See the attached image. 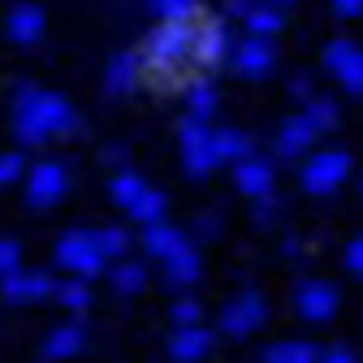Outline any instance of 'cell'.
<instances>
[{
  "label": "cell",
  "instance_id": "6da1fadb",
  "mask_svg": "<svg viewBox=\"0 0 363 363\" xmlns=\"http://www.w3.org/2000/svg\"><path fill=\"white\" fill-rule=\"evenodd\" d=\"M82 130L78 108L61 96V91H43L35 82H22L13 96V139L22 147H43L48 139H65V134Z\"/></svg>",
  "mask_w": 363,
  "mask_h": 363
},
{
  "label": "cell",
  "instance_id": "7a4b0ae2",
  "mask_svg": "<svg viewBox=\"0 0 363 363\" xmlns=\"http://www.w3.org/2000/svg\"><path fill=\"white\" fill-rule=\"evenodd\" d=\"M191 43H195V26L191 22H160L147 30L143 39V78L160 82V86H177V74L191 61Z\"/></svg>",
  "mask_w": 363,
  "mask_h": 363
},
{
  "label": "cell",
  "instance_id": "3957f363",
  "mask_svg": "<svg viewBox=\"0 0 363 363\" xmlns=\"http://www.w3.org/2000/svg\"><path fill=\"white\" fill-rule=\"evenodd\" d=\"M350 169H354V156H350L346 147H320V152H307L303 173H298L303 195H311V199H329V195H337L346 182H350Z\"/></svg>",
  "mask_w": 363,
  "mask_h": 363
},
{
  "label": "cell",
  "instance_id": "277c9868",
  "mask_svg": "<svg viewBox=\"0 0 363 363\" xmlns=\"http://www.w3.org/2000/svg\"><path fill=\"white\" fill-rule=\"evenodd\" d=\"M52 259H57L61 272H74V277H86V281L108 268V255L100 251L96 230H65L52 247Z\"/></svg>",
  "mask_w": 363,
  "mask_h": 363
},
{
  "label": "cell",
  "instance_id": "5b68a950",
  "mask_svg": "<svg viewBox=\"0 0 363 363\" xmlns=\"http://www.w3.org/2000/svg\"><path fill=\"white\" fill-rule=\"evenodd\" d=\"M264 320H268V298L247 286L234 298H225V307L216 311V333L230 342H247L255 329H264Z\"/></svg>",
  "mask_w": 363,
  "mask_h": 363
},
{
  "label": "cell",
  "instance_id": "8992f818",
  "mask_svg": "<svg viewBox=\"0 0 363 363\" xmlns=\"http://www.w3.org/2000/svg\"><path fill=\"white\" fill-rule=\"evenodd\" d=\"M177 160L191 177H208L216 169V152H212V125L203 117H186L177 121Z\"/></svg>",
  "mask_w": 363,
  "mask_h": 363
},
{
  "label": "cell",
  "instance_id": "52a82bcc",
  "mask_svg": "<svg viewBox=\"0 0 363 363\" xmlns=\"http://www.w3.org/2000/svg\"><path fill=\"white\" fill-rule=\"evenodd\" d=\"M22 191L30 208H57L69 195V169L61 160H35L22 177Z\"/></svg>",
  "mask_w": 363,
  "mask_h": 363
},
{
  "label": "cell",
  "instance_id": "ba28073f",
  "mask_svg": "<svg viewBox=\"0 0 363 363\" xmlns=\"http://www.w3.org/2000/svg\"><path fill=\"white\" fill-rule=\"evenodd\" d=\"M342 307V294L333 281H320V277H307L294 286V311L303 325H329Z\"/></svg>",
  "mask_w": 363,
  "mask_h": 363
},
{
  "label": "cell",
  "instance_id": "9c48e42d",
  "mask_svg": "<svg viewBox=\"0 0 363 363\" xmlns=\"http://www.w3.org/2000/svg\"><path fill=\"white\" fill-rule=\"evenodd\" d=\"M57 277L43 268H13L9 277H0V298L13 307H35V303H52Z\"/></svg>",
  "mask_w": 363,
  "mask_h": 363
},
{
  "label": "cell",
  "instance_id": "30bf717a",
  "mask_svg": "<svg viewBox=\"0 0 363 363\" xmlns=\"http://www.w3.org/2000/svg\"><path fill=\"white\" fill-rule=\"evenodd\" d=\"M325 69L342 82L346 96H359L363 100V48L350 39H329V48H325Z\"/></svg>",
  "mask_w": 363,
  "mask_h": 363
},
{
  "label": "cell",
  "instance_id": "8fae6325",
  "mask_svg": "<svg viewBox=\"0 0 363 363\" xmlns=\"http://www.w3.org/2000/svg\"><path fill=\"white\" fill-rule=\"evenodd\" d=\"M230 65H234L238 78L259 82V78L272 74V65H277V48H272L268 35H247L242 43H234V48H230Z\"/></svg>",
  "mask_w": 363,
  "mask_h": 363
},
{
  "label": "cell",
  "instance_id": "7c38bea8",
  "mask_svg": "<svg viewBox=\"0 0 363 363\" xmlns=\"http://www.w3.org/2000/svg\"><path fill=\"white\" fill-rule=\"evenodd\" d=\"M230 30H225V22L220 18H208V22H199L195 26V43H191V61L199 65V69H220L225 61H230Z\"/></svg>",
  "mask_w": 363,
  "mask_h": 363
},
{
  "label": "cell",
  "instance_id": "4fadbf2b",
  "mask_svg": "<svg viewBox=\"0 0 363 363\" xmlns=\"http://www.w3.org/2000/svg\"><path fill=\"white\" fill-rule=\"evenodd\" d=\"M160 277H164V286L169 290H191L199 277H203V255H199V247L186 238V242H182L177 251H169L164 259H160Z\"/></svg>",
  "mask_w": 363,
  "mask_h": 363
},
{
  "label": "cell",
  "instance_id": "5bb4252c",
  "mask_svg": "<svg viewBox=\"0 0 363 363\" xmlns=\"http://www.w3.org/2000/svg\"><path fill=\"white\" fill-rule=\"evenodd\" d=\"M234 191L247 195V199H264L277 191V173H272V160H264L259 152L234 160Z\"/></svg>",
  "mask_w": 363,
  "mask_h": 363
},
{
  "label": "cell",
  "instance_id": "9a60e30c",
  "mask_svg": "<svg viewBox=\"0 0 363 363\" xmlns=\"http://www.w3.org/2000/svg\"><path fill=\"white\" fill-rule=\"evenodd\" d=\"M212 346H216V333L195 320V325H173L164 350H169V359H177V363H199V359L212 354Z\"/></svg>",
  "mask_w": 363,
  "mask_h": 363
},
{
  "label": "cell",
  "instance_id": "2e32d148",
  "mask_svg": "<svg viewBox=\"0 0 363 363\" xmlns=\"http://www.w3.org/2000/svg\"><path fill=\"white\" fill-rule=\"evenodd\" d=\"M139 82H143V57H139V52H117V57L104 65V96H113V100L134 96V91H139Z\"/></svg>",
  "mask_w": 363,
  "mask_h": 363
},
{
  "label": "cell",
  "instance_id": "e0dca14e",
  "mask_svg": "<svg viewBox=\"0 0 363 363\" xmlns=\"http://www.w3.org/2000/svg\"><path fill=\"white\" fill-rule=\"evenodd\" d=\"M43 30H48V13H43L39 5H13L9 18H5V35L9 43H18V48H35V43L43 39Z\"/></svg>",
  "mask_w": 363,
  "mask_h": 363
},
{
  "label": "cell",
  "instance_id": "ac0fdd59",
  "mask_svg": "<svg viewBox=\"0 0 363 363\" xmlns=\"http://www.w3.org/2000/svg\"><path fill=\"white\" fill-rule=\"evenodd\" d=\"M315 139H320V134H315V125L303 117V113H294V117H286L281 121V130H277V160H303L311 147H315Z\"/></svg>",
  "mask_w": 363,
  "mask_h": 363
},
{
  "label": "cell",
  "instance_id": "d6986e66",
  "mask_svg": "<svg viewBox=\"0 0 363 363\" xmlns=\"http://www.w3.org/2000/svg\"><path fill=\"white\" fill-rule=\"evenodd\" d=\"M82 346H86V329H82V320L74 315V320L57 325L48 337L39 342V359H48V363H61V359H74V354H82Z\"/></svg>",
  "mask_w": 363,
  "mask_h": 363
},
{
  "label": "cell",
  "instance_id": "ffe728a7",
  "mask_svg": "<svg viewBox=\"0 0 363 363\" xmlns=\"http://www.w3.org/2000/svg\"><path fill=\"white\" fill-rule=\"evenodd\" d=\"M182 242H186V234H182L177 225H169L164 216H160V220H147L143 234H139V247L147 251V259H164V255L177 251Z\"/></svg>",
  "mask_w": 363,
  "mask_h": 363
},
{
  "label": "cell",
  "instance_id": "44dd1931",
  "mask_svg": "<svg viewBox=\"0 0 363 363\" xmlns=\"http://www.w3.org/2000/svg\"><path fill=\"white\" fill-rule=\"evenodd\" d=\"M212 152H216V164H234V160L251 156L255 143H251V134L238 130V125H216L212 130Z\"/></svg>",
  "mask_w": 363,
  "mask_h": 363
},
{
  "label": "cell",
  "instance_id": "7402d4cb",
  "mask_svg": "<svg viewBox=\"0 0 363 363\" xmlns=\"http://www.w3.org/2000/svg\"><path fill=\"white\" fill-rule=\"evenodd\" d=\"M242 22H247V35H268V39H277V35L286 30V9L272 5V0H255L251 13H247Z\"/></svg>",
  "mask_w": 363,
  "mask_h": 363
},
{
  "label": "cell",
  "instance_id": "603a6c76",
  "mask_svg": "<svg viewBox=\"0 0 363 363\" xmlns=\"http://www.w3.org/2000/svg\"><path fill=\"white\" fill-rule=\"evenodd\" d=\"M91 286H86V277H74V272H65V281H57V290H52V303L57 307H65L69 315H82L86 307H91Z\"/></svg>",
  "mask_w": 363,
  "mask_h": 363
},
{
  "label": "cell",
  "instance_id": "cb8c5ba5",
  "mask_svg": "<svg viewBox=\"0 0 363 363\" xmlns=\"http://www.w3.org/2000/svg\"><path fill=\"white\" fill-rule=\"evenodd\" d=\"M264 363H315L320 359V346L315 342H268L259 350Z\"/></svg>",
  "mask_w": 363,
  "mask_h": 363
},
{
  "label": "cell",
  "instance_id": "d4e9b609",
  "mask_svg": "<svg viewBox=\"0 0 363 363\" xmlns=\"http://www.w3.org/2000/svg\"><path fill=\"white\" fill-rule=\"evenodd\" d=\"M108 281H113V290L117 294H139L143 286H147V264H139V259H113V272H108Z\"/></svg>",
  "mask_w": 363,
  "mask_h": 363
},
{
  "label": "cell",
  "instance_id": "484cf974",
  "mask_svg": "<svg viewBox=\"0 0 363 363\" xmlns=\"http://www.w3.org/2000/svg\"><path fill=\"white\" fill-rule=\"evenodd\" d=\"M143 186H147V182H143L139 173H134L130 164H121V169H113V177H108V199L125 212L134 199H139V191H143Z\"/></svg>",
  "mask_w": 363,
  "mask_h": 363
},
{
  "label": "cell",
  "instance_id": "4316f807",
  "mask_svg": "<svg viewBox=\"0 0 363 363\" xmlns=\"http://www.w3.org/2000/svg\"><path fill=\"white\" fill-rule=\"evenodd\" d=\"M216 104H220V96H216V82H208V78H195V82H186V108H191V117H203V121H212Z\"/></svg>",
  "mask_w": 363,
  "mask_h": 363
},
{
  "label": "cell",
  "instance_id": "83f0119b",
  "mask_svg": "<svg viewBox=\"0 0 363 363\" xmlns=\"http://www.w3.org/2000/svg\"><path fill=\"white\" fill-rule=\"evenodd\" d=\"M303 117L315 125V134H329V130H337V121H342V113H337V104H333L329 96H311V100L303 104Z\"/></svg>",
  "mask_w": 363,
  "mask_h": 363
},
{
  "label": "cell",
  "instance_id": "f1b7e54d",
  "mask_svg": "<svg viewBox=\"0 0 363 363\" xmlns=\"http://www.w3.org/2000/svg\"><path fill=\"white\" fill-rule=\"evenodd\" d=\"M164 208H169V203H164V195H160L156 186H143V191H139V199L125 208V216H130V220H139V225H147V220H160V216H164Z\"/></svg>",
  "mask_w": 363,
  "mask_h": 363
},
{
  "label": "cell",
  "instance_id": "f546056e",
  "mask_svg": "<svg viewBox=\"0 0 363 363\" xmlns=\"http://www.w3.org/2000/svg\"><path fill=\"white\" fill-rule=\"evenodd\" d=\"M147 9L160 22H195L199 18V0H147Z\"/></svg>",
  "mask_w": 363,
  "mask_h": 363
},
{
  "label": "cell",
  "instance_id": "4dcf8cb0",
  "mask_svg": "<svg viewBox=\"0 0 363 363\" xmlns=\"http://www.w3.org/2000/svg\"><path fill=\"white\" fill-rule=\"evenodd\" d=\"M26 156L18 152V147H9V152H0V191L5 186H22V177H26Z\"/></svg>",
  "mask_w": 363,
  "mask_h": 363
},
{
  "label": "cell",
  "instance_id": "1f68e13d",
  "mask_svg": "<svg viewBox=\"0 0 363 363\" xmlns=\"http://www.w3.org/2000/svg\"><path fill=\"white\" fill-rule=\"evenodd\" d=\"M96 238H100V251H104L108 259H121V255L130 251V234L121 230V225H100Z\"/></svg>",
  "mask_w": 363,
  "mask_h": 363
},
{
  "label": "cell",
  "instance_id": "d6a6232c",
  "mask_svg": "<svg viewBox=\"0 0 363 363\" xmlns=\"http://www.w3.org/2000/svg\"><path fill=\"white\" fill-rule=\"evenodd\" d=\"M169 320H173V325H195V320H203V307H199L191 294H182V298H173V307H169Z\"/></svg>",
  "mask_w": 363,
  "mask_h": 363
},
{
  "label": "cell",
  "instance_id": "836d02e7",
  "mask_svg": "<svg viewBox=\"0 0 363 363\" xmlns=\"http://www.w3.org/2000/svg\"><path fill=\"white\" fill-rule=\"evenodd\" d=\"M13 268H22V242L18 238H0V277H9Z\"/></svg>",
  "mask_w": 363,
  "mask_h": 363
},
{
  "label": "cell",
  "instance_id": "e575fe53",
  "mask_svg": "<svg viewBox=\"0 0 363 363\" xmlns=\"http://www.w3.org/2000/svg\"><path fill=\"white\" fill-rule=\"evenodd\" d=\"M342 264H346V272H354V277H363V234L346 242V251H342Z\"/></svg>",
  "mask_w": 363,
  "mask_h": 363
},
{
  "label": "cell",
  "instance_id": "d590c367",
  "mask_svg": "<svg viewBox=\"0 0 363 363\" xmlns=\"http://www.w3.org/2000/svg\"><path fill=\"white\" fill-rule=\"evenodd\" d=\"M320 359H325V363H354L359 354H354V346H350V342H329V346L320 350Z\"/></svg>",
  "mask_w": 363,
  "mask_h": 363
},
{
  "label": "cell",
  "instance_id": "8d00e7d4",
  "mask_svg": "<svg viewBox=\"0 0 363 363\" xmlns=\"http://www.w3.org/2000/svg\"><path fill=\"white\" fill-rule=\"evenodd\" d=\"M216 234H220V216H216V212H199V220H195V238L208 242V238H216Z\"/></svg>",
  "mask_w": 363,
  "mask_h": 363
},
{
  "label": "cell",
  "instance_id": "74e56055",
  "mask_svg": "<svg viewBox=\"0 0 363 363\" xmlns=\"http://www.w3.org/2000/svg\"><path fill=\"white\" fill-rule=\"evenodd\" d=\"M255 203V225H272L277 216V195H264V199H251Z\"/></svg>",
  "mask_w": 363,
  "mask_h": 363
},
{
  "label": "cell",
  "instance_id": "f35d334b",
  "mask_svg": "<svg viewBox=\"0 0 363 363\" xmlns=\"http://www.w3.org/2000/svg\"><path fill=\"white\" fill-rule=\"evenodd\" d=\"M290 96H294L298 104L311 100V78H307V74H294V78H290Z\"/></svg>",
  "mask_w": 363,
  "mask_h": 363
},
{
  "label": "cell",
  "instance_id": "ab89813d",
  "mask_svg": "<svg viewBox=\"0 0 363 363\" xmlns=\"http://www.w3.org/2000/svg\"><path fill=\"white\" fill-rule=\"evenodd\" d=\"M333 13L346 18V22L350 18H363V0H333Z\"/></svg>",
  "mask_w": 363,
  "mask_h": 363
},
{
  "label": "cell",
  "instance_id": "60d3db41",
  "mask_svg": "<svg viewBox=\"0 0 363 363\" xmlns=\"http://www.w3.org/2000/svg\"><path fill=\"white\" fill-rule=\"evenodd\" d=\"M255 0H225V18H247Z\"/></svg>",
  "mask_w": 363,
  "mask_h": 363
},
{
  "label": "cell",
  "instance_id": "b9f144b4",
  "mask_svg": "<svg viewBox=\"0 0 363 363\" xmlns=\"http://www.w3.org/2000/svg\"><path fill=\"white\" fill-rule=\"evenodd\" d=\"M125 160H130V152H125V147H121V143H113V147H108V152H104V164H113V169H121V164H125Z\"/></svg>",
  "mask_w": 363,
  "mask_h": 363
},
{
  "label": "cell",
  "instance_id": "7bdbcfd3",
  "mask_svg": "<svg viewBox=\"0 0 363 363\" xmlns=\"http://www.w3.org/2000/svg\"><path fill=\"white\" fill-rule=\"evenodd\" d=\"M272 5H281V9H286V5H294V0H272Z\"/></svg>",
  "mask_w": 363,
  "mask_h": 363
},
{
  "label": "cell",
  "instance_id": "ee69618b",
  "mask_svg": "<svg viewBox=\"0 0 363 363\" xmlns=\"http://www.w3.org/2000/svg\"><path fill=\"white\" fill-rule=\"evenodd\" d=\"M359 195H363V173H359Z\"/></svg>",
  "mask_w": 363,
  "mask_h": 363
}]
</instances>
